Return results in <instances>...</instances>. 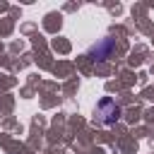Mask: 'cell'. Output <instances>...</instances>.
Returning <instances> with one entry per match:
<instances>
[{
	"label": "cell",
	"instance_id": "obj_1",
	"mask_svg": "<svg viewBox=\"0 0 154 154\" xmlns=\"http://www.w3.org/2000/svg\"><path fill=\"white\" fill-rule=\"evenodd\" d=\"M113 51V38H101L94 48H91V58L94 60H106Z\"/></svg>",
	"mask_w": 154,
	"mask_h": 154
}]
</instances>
